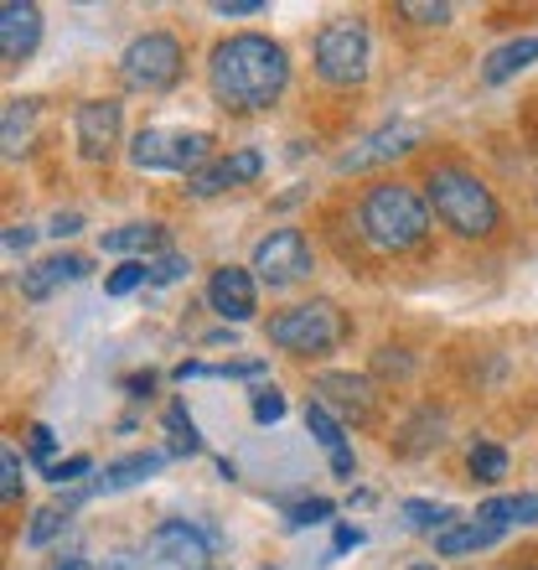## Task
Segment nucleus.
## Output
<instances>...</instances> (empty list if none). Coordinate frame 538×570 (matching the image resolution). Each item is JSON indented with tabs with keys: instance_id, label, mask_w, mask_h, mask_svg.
<instances>
[{
	"instance_id": "nucleus-36",
	"label": "nucleus",
	"mask_w": 538,
	"mask_h": 570,
	"mask_svg": "<svg viewBox=\"0 0 538 570\" xmlns=\"http://www.w3.org/2000/svg\"><path fill=\"white\" fill-rule=\"evenodd\" d=\"M78 228H83V218H78V213H52V224H47L42 234H52V239H73Z\"/></svg>"
},
{
	"instance_id": "nucleus-30",
	"label": "nucleus",
	"mask_w": 538,
	"mask_h": 570,
	"mask_svg": "<svg viewBox=\"0 0 538 570\" xmlns=\"http://www.w3.org/2000/svg\"><path fill=\"white\" fill-rule=\"evenodd\" d=\"M89 472H93V456H83V451H78V456H62V462L47 466V482H52V488H73V482L89 478Z\"/></svg>"
},
{
	"instance_id": "nucleus-35",
	"label": "nucleus",
	"mask_w": 538,
	"mask_h": 570,
	"mask_svg": "<svg viewBox=\"0 0 538 570\" xmlns=\"http://www.w3.org/2000/svg\"><path fill=\"white\" fill-rule=\"evenodd\" d=\"M212 11L223 16V21H243V16H265V11H269V0H218Z\"/></svg>"
},
{
	"instance_id": "nucleus-3",
	"label": "nucleus",
	"mask_w": 538,
	"mask_h": 570,
	"mask_svg": "<svg viewBox=\"0 0 538 570\" xmlns=\"http://www.w3.org/2000/svg\"><path fill=\"white\" fill-rule=\"evenodd\" d=\"M419 193L430 203V218L446 228L450 239L461 244H492L502 228H508V213H502V197L487 177H477L466 161H435L425 166V181Z\"/></svg>"
},
{
	"instance_id": "nucleus-23",
	"label": "nucleus",
	"mask_w": 538,
	"mask_h": 570,
	"mask_svg": "<svg viewBox=\"0 0 538 570\" xmlns=\"http://www.w3.org/2000/svg\"><path fill=\"white\" fill-rule=\"evenodd\" d=\"M466 472H471V482H481V488H497V482L508 478V451L497 446V441H471V446H466Z\"/></svg>"
},
{
	"instance_id": "nucleus-1",
	"label": "nucleus",
	"mask_w": 538,
	"mask_h": 570,
	"mask_svg": "<svg viewBox=\"0 0 538 570\" xmlns=\"http://www.w3.org/2000/svg\"><path fill=\"white\" fill-rule=\"evenodd\" d=\"M208 89L228 115H269L290 89V52L269 31H228L208 52Z\"/></svg>"
},
{
	"instance_id": "nucleus-26",
	"label": "nucleus",
	"mask_w": 538,
	"mask_h": 570,
	"mask_svg": "<svg viewBox=\"0 0 538 570\" xmlns=\"http://www.w3.org/2000/svg\"><path fill=\"white\" fill-rule=\"evenodd\" d=\"M21 493H27V462H21V451L6 446L0 451V503L6 509H16L21 503Z\"/></svg>"
},
{
	"instance_id": "nucleus-25",
	"label": "nucleus",
	"mask_w": 538,
	"mask_h": 570,
	"mask_svg": "<svg viewBox=\"0 0 538 570\" xmlns=\"http://www.w3.org/2000/svg\"><path fill=\"white\" fill-rule=\"evenodd\" d=\"M161 421H166V431H171V451H181V456H197V451H202L197 421L187 415V405H181V400H171V405H166Z\"/></svg>"
},
{
	"instance_id": "nucleus-14",
	"label": "nucleus",
	"mask_w": 538,
	"mask_h": 570,
	"mask_svg": "<svg viewBox=\"0 0 538 570\" xmlns=\"http://www.w3.org/2000/svg\"><path fill=\"white\" fill-rule=\"evenodd\" d=\"M419 140H425L419 125H383V130H373L368 140H358V146L347 150L342 161H337V171H368V166H383V161H393V156H409Z\"/></svg>"
},
{
	"instance_id": "nucleus-13",
	"label": "nucleus",
	"mask_w": 538,
	"mask_h": 570,
	"mask_svg": "<svg viewBox=\"0 0 538 570\" xmlns=\"http://www.w3.org/2000/svg\"><path fill=\"white\" fill-rule=\"evenodd\" d=\"M265 177V156H259L255 146H239L228 150V156H218V161H208L197 177H187V193L192 197H223L233 193V187H249V181Z\"/></svg>"
},
{
	"instance_id": "nucleus-4",
	"label": "nucleus",
	"mask_w": 538,
	"mask_h": 570,
	"mask_svg": "<svg viewBox=\"0 0 538 570\" xmlns=\"http://www.w3.org/2000/svg\"><path fill=\"white\" fill-rule=\"evenodd\" d=\"M347 337H352V322H347V312L327 296L290 301V306L265 316V343L290 353V358H327Z\"/></svg>"
},
{
	"instance_id": "nucleus-40",
	"label": "nucleus",
	"mask_w": 538,
	"mask_h": 570,
	"mask_svg": "<svg viewBox=\"0 0 538 570\" xmlns=\"http://www.w3.org/2000/svg\"><path fill=\"white\" fill-rule=\"evenodd\" d=\"M124 390H130L134 400H146V394L156 390V374H130V379H124Z\"/></svg>"
},
{
	"instance_id": "nucleus-27",
	"label": "nucleus",
	"mask_w": 538,
	"mask_h": 570,
	"mask_svg": "<svg viewBox=\"0 0 538 570\" xmlns=\"http://www.w3.org/2000/svg\"><path fill=\"white\" fill-rule=\"evenodd\" d=\"M140 285H150V265L146 259H124L120 271L104 281V296H130V291H140Z\"/></svg>"
},
{
	"instance_id": "nucleus-22",
	"label": "nucleus",
	"mask_w": 538,
	"mask_h": 570,
	"mask_svg": "<svg viewBox=\"0 0 538 570\" xmlns=\"http://www.w3.org/2000/svg\"><path fill=\"white\" fill-rule=\"evenodd\" d=\"M31 125H37V99H11L6 105V120H0V140H6V161H16L31 140Z\"/></svg>"
},
{
	"instance_id": "nucleus-19",
	"label": "nucleus",
	"mask_w": 538,
	"mask_h": 570,
	"mask_svg": "<svg viewBox=\"0 0 538 570\" xmlns=\"http://www.w3.org/2000/svg\"><path fill=\"white\" fill-rule=\"evenodd\" d=\"M161 239H166L161 224H120V228H109L104 239H99V249H104V255H146V259H156Z\"/></svg>"
},
{
	"instance_id": "nucleus-7",
	"label": "nucleus",
	"mask_w": 538,
	"mask_h": 570,
	"mask_svg": "<svg viewBox=\"0 0 538 570\" xmlns=\"http://www.w3.org/2000/svg\"><path fill=\"white\" fill-rule=\"evenodd\" d=\"M218 140L208 130H161V125H146V130H134V140L124 146L134 171H171V177H197L212 156Z\"/></svg>"
},
{
	"instance_id": "nucleus-24",
	"label": "nucleus",
	"mask_w": 538,
	"mask_h": 570,
	"mask_svg": "<svg viewBox=\"0 0 538 570\" xmlns=\"http://www.w3.org/2000/svg\"><path fill=\"white\" fill-rule=\"evenodd\" d=\"M306 431L316 435V446L327 451V456H337V451H347V425L337 421V415H331L327 405H306Z\"/></svg>"
},
{
	"instance_id": "nucleus-9",
	"label": "nucleus",
	"mask_w": 538,
	"mask_h": 570,
	"mask_svg": "<svg viewBox=\"0 0 538 570\" xmlns=\"http://www.w3.org/2000/svg\"><path fill=\"white\" fill-rule=\"evenodd\" d=\"M146 570H212V534L192 524V519H161L140 544Z\"/></svg>"
},
{
	"instance_id": "nucleus-12",
	"label": "nucleus",
	"mask_w": 538,
	"mask_h": 570,
	"mask_svg": "<svg viewBox=\"0 0 538 570\" xmlns=\"http://www.w3.org/2000/svg\"><path fill=\"white\" fill-rule=\"evenodd\" d=\"M208 306L223 316L228 327H243L259 316V281L249 265H218L208 275Z\"/></svg>"
},
{
	"instance_id": "nucleus-11",
	"label": "nucleus",
	"mask_w": 538,
	"mask_h": 570,
	"mask_svg": "<svg viewBox=\"0 0 538 570\" xmlns=\"http://www.w3.org/2000/svg\"><path fill=\"white\" fill-rule=\"evenodd\" d=\"M311 394L316 405H327L337 421H352V425H368L378 410V384L362 374H342V368H331V374H316L311 379Z\"/></svg>"
},
{
	"instance_id": "nucleus-34",
	"label": "nucleus",
	"mask_w": 538,
	"mask_h": 570,
	"mask_svg": "<svg viewBox=\"0 0 538 570\" xmlns=\"http://www.w3.org/2000/svg\"><path fill=\"white\" fill-rule=\"evenodd\" d=\"M27 451H31V462H47V456L58 451V435H52V425H42V421L31 425V431H27ZM47 466H52V462H47Z\"/></svg>"
},
{
	"instance_id": "nucleus-21",
	"label": "nucleus",
	"mask_w": 538,
	"mask_h": 570,
	"mask_svg": "<svg viewBox=\"0 0 538 570\" xmlns=\"http://www.w3.org/2000/svg\"><path fill=\"white\" fill-rule=\"evenodd\" d=\"M399 513H404V524L409 529H419V534H446L450 524H461L456 519V509H446V503H430V498H404L399 503Z\"/></svg>"
},
{
	"instance_id": "nucleus-15",
	"label": "nucleus",
	"mask_w": 538,
	"mask_h": 570,
	"mask_svg": "<svg viewBox=\"0 0 538 570\" xmlns=\"http://www.w3.org/2000/svg\"><path fill=\"white\" fill-rule=\"evenodd\" d=\"M42 42V6H31V0H6L0 6V58L11 62H27Z\"/></svg>"
},
{
	"instance_id": "nucleus-17",
	"label": "nucleus",
	"mask_w": 538,
	"mask_h": 570,
	"mask_svg": "<svg viewBox=\"0 0 538 570\" xmlns=\"http://www.w3.org/2000/svg\"><path fill=\"white\" fill-rule=\"evenodd\" d=\"M538 62V31H528V37H512V42H502V47H492L487 58H481V83H508V78H518V73H528Z\"/></svg>"
},
{
	"instance_id": "nucleus-29",
	"label": "nucleus",
	"mask_w": 538,
	"mask_h": 570,
	"mask_svg": "<svg viewBox=\"0 0 538 570\" xmlns=\"http://www.w3.org/2000/svg\"><path fill=\"white\" fill-rule=\"evenodd\" d=\"M62 524H68V513H62V509H37V513H31V524H27V550H42V544L52 540Z\"/></svg>"
},
{
	"instance_id": "nucleus-39",
	"label": "nucleus",
	"mask_w": 538,
	"mask_h": 570,
	"mask_svg": "<svg viewBox=\"0 0 538 570\" xmlns=\"http://www.w3.org/2000/svg\"><path fill=\"white\" fill-rule=\"evenodd\" d=\"M362 544V529H347V524H337V540H331V550L342 556V550H358Z\"/></svg>"
},
{
	"instance_id": "nucleus-18",
	"label": "nucleus",
	"mask_w": 538,
	"mask_h": 570,
	"mask_svg": "<svg viewBox=\"0 0 538 570\" xmlns=\"http://www.w3.org/2000/svg\"><path fill=\"white\" fill-rule=\"evenodd\" d=\"M502 540V529L481 524V519H461V524H450L446 534H435V556L440 560H461V556H477L487 544Z\"/></svg>"
},
{
	"instance_id": "nucleus-2",
	"label": "nucleus",
	"mask_w": 538,
	"mask_h": 570,
	"mask_svg": "<svg viewBox=\"0 0 538 570\" xmlns=\"http://www.w3.org/2000/svg\"><path fill=\"white\" fill-rule=\"evenodd\" d=\"M352 228L358 239L373 249L378 259H409V255H425L430 249V234H435V218H430V203L419 193L415 181L404 177H378L368 181L352 203Z\"/></svg>"
},
{
	"instance_id": "nucleus-31",
	"label": "nucleus",
	"mask_w": 538,
	"mask_h": 570,
	"mask_svg": "<svg viewBox=\"0 0 538 570\" xmlns=\"http://www.w3.org/2000/svg\"><path fill=\"white\" fill-rule=\"evenodd\" d=\"M393 11L404 16V21H415V27H450V6H419V0H399Z\"/></svg>"
},
{
	"instance_id": "nucleus-28",
	"label": "nucleus",
	"mask_w": 538,
	"mask_h": 570,
	"mask_svg": "<svg viewBox=\"0 0 538 570\" xmlns=\"http://www.w3.org/2000/svg\"><path fill=\"white\" fill-rule=\"evenodd\" d=\"M146 265H150V285H177L181 275L192 271V259L177 255V249H161V255L146 259Z\"/></svg>"
},
{
	"instance_id": "nucleus-43",
	"label": "nucleus",
	"mask_w": 538,
	"mask_h": 570,
	"mask_svg": "<svg viewBox=\"0 0 538 570\" xmlns=\"http://www.w3.org/2000/svg\"><path fill=\"white\" fill-rule=\"evenodd\" d=\"M259 570H280V566H259Z\"/></svg>"
},
{
	"instance_id": "nucleus-8",
	"label": "nucleus",
	"mask_w": 538,
	"mask_h": 570,
	"mask_svg": "<svg viewBox=\"0 0 538 570\" xmlns=\"http://www.w3.org/2000/svg\"><path fill=\"white\" fill-rule=\"evenodd\" d=\"M249 271H255V281L269 285V291H290V285L311 281L316 249H311V239H306L300 228L280 224V228H269V234H259V239H255Z\"/></svg>"
},
{
	"instance_id": "nucleus-38",
	"label": "nucleus",
	"mask_w": 538,
	"mask_h": 570,
	"mask_svg": "<svg viewBox=\"0 0 538 570\" xmlns=\"http://www.w3.org/2000/svg\"><path fill=\"white\" fill-rule=\"evenodd\" d=\"M99 570H146V560H140V556H130V550H114V556H109Z\"/></svg>"
},
{
	"instance_id": "nucleus-33",
	"label": "nucleus",
	"mask_w": 538,
	"mask_h": 570,
	"mask_svg": "<svg viewBox=\"0 0 538 570\" xmlns=\"http://www.w3.org/2000/svg\"><path fill=\"white\" fill-rule=\"evenodd\" d=\"M331 513H337V503H331V498H306V503H296V509H290V524L306 529V524H321V519H331Z\"/></svg>"
},
{
	"instance_id": "nucleus-10",
	"label": "nucleus",
	"mask_w": 538,
	"mask_h": 570,
	"mask_svg": "<svg viewBox=\"0 0 538 570\" xmlns=\"http://www.w3.org/2000/svg\"><path fill=\"white\" fill-rule=\"evenodd\" d=\"M73 146L89 166H109L124 146V99H78L73 105Z\"/></svg>"
},
{
	"instance_id": "nucleus-6",
	"label": "nucleus",
	"mask_w": 538,
	"mask_h": 570,
	"mask_svg": "<svg viewBox=\"0 0 538 570\" xmlns=\"http://www.w3.org/2000/svg\"><path fill=\"white\" fill-rule=\"evenodd\" d=\"M187 73V42L177 31H140L120 52V83L130 94H171Z\"/></svg>"
},
{
	"instance_id": "nucleus-20",
	"label": "nucleus",
	"mask_w": 538,
	"mask_h": 570,
	"mask_svg": "<svg viewBox=\"0 0 538 570\" xmlns=\"http://www.w3.org/2000/svg\"><path fill=\"white\" fill-rule=\"evenodd\" d=\"M161 466H166V451H134V456H120V462L104 466L99 488H104V493H114V488H134V482H146L150 472H161Z\"/></svg>"
},
{
	"instance_id": "nucleus-45",
	"label": "nucleus",
	"mask_w": 538,
	"mask_h": 570,
	"mask_svg": "<svg viewBox=\"0 0 538 570\" xmlns=\"http://www.w3.org/2000/svg\"><path fill=\"white\" fill-rule=\"evenodd\" d=\"M212 570H218V566H212Z\"/></svg>"
},
{
	"instance_id": "nucleus-42",
	"label": "nucleus",
	"mask_w": 538,
	"mask_h": 570,
	"mask_svg": "<svg viewBox=\"0 0 538 570\" xmlns=\"http://www.w3.org/2000/svg\"><path fill=\"white\" fill-rule=\"evenodd\" d=\"M415 570H440V566H415Z\"/></svg>"
},
{
	"instance_id": "nucleus-41",
	"label": "nucleus",
	"mask_w": 538,
	"mask_h": 570,
	"mask_svg": "<svg viewBox=\"0 0 538 570\" xmlns=\"http://www.w3.org/2000/svg\"><path fill=\"white\" fill-rule=\"evenodd\" d=\"M52 570H99V566H93V560H78V556H68V560H58V566H52Z\"/></svg>"
},
{
	"instance_id": "nucleus-32",
	"label": "nucleus",
	"mask_w": 538,
	"mask_h": 570,
	"mask_svg": "<svg viewBox=\"0 0 538 570\" xmlns=\"http://www.w3.org/2000/svg\"><path fill=\"white\" fill-rule=\"evenodd\" d=\"M255 421H259V425H275V421H285V394L275 390V384H265V390H255Z\"/></svg>"
},
{
	"instance_id": "nucleus-44",
	"label": "nucleus",
	"mask_w": 538,
	"mask_h": 570,
	"mask_svg": "<svg viewBox=\"0 0 538 570\" xmlns=\"http://www.w3.org/2000/svg\"><path fill=\"white\" fill-rule=\"evenodd\" d=\"M528 570H538V566H528Z\"/></svg>"
},
{
	"instance_id": "nucleus-16",
	"label": "nucleus",
	"mask_w": 538,
	"mask_h": 570,
	"mask_svg": "<svg viewBox=\"0 0 538 570\" xmlns=\"http://www.w3.org/2000/svg\"><path fill=\"white\" fill-rule=\"evenodd\" d=\"M83 275H89V259L83 255H47V259H37V265L21 271V296L47 301L58 285H73V281H83Z\"/></svg>"
},
{
	"instance_id": "nucleus-5",
	"label": "nucleus",
	"mask_w": 538,
	"mask_h": 570,
	"mask_svg": "<svg viewBox=\"0 0 538 570\" xmlns=\"http://www.w3.org/2000/svg\"><path fill=\"white\" fill-rule=\"evenodd\" d=\"M311 68L327 89H362L373 73V27L368 16H331L311 42Z\"/></svg>"
},
{
	"instance_id": "nucleus-37",
	"label": "nucleus",
	"mask_w": 538,
	"mask_h": 570,
	"mask_svg": "<svg viewBox=\"0 0 538 570\" xmlns=\"http://www.w3.org/2000/svg\"><path fill=\"white\" fill-rule=\"evenodd\" d=\"M31 239H37V228H31V224H11V228H6V249H31Z\"/></svg>"
}]
</instances>
